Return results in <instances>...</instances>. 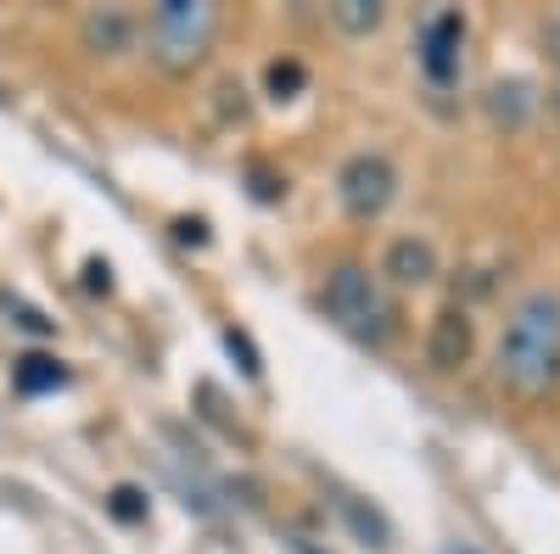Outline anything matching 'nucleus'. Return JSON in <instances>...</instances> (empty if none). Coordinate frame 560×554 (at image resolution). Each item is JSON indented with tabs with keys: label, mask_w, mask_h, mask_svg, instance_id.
<instances>
[{
	"label": "nucleus",
	"mask_w": 560,
	"mask_h": 554,
	"mask_svg": "<svg viewBox=\"0 0 560 554\" xmlns=\"http://www.w3.org/2000/svg\"><path fill=\"white\" fill-rule=\"evenodd\" d=\"M337 197H342V213L370 224L382 219L398 197V168L387 152H353L342 168H337Z\"/></svg>",
	"instance_id": "obj_4"
},
{
	"label": "nucleus",
	"mask_w": 560,
	"mask_h": 554,
	"mask_svg": "<svg viewBox=\"0 0 560 554\" xmlns=\"http://www.w3.org/2000/svg\"><path fill=\"white\" fill-rule=\"evenodd\" d=\"M107 510H113L118 521H147V493H140V487H113Z\"/></svg>",
	"instance_id": "obj_13"
},
{
	"label": "nucleus",
	"mask_w": 560,
	"mask_h": 554,
	"mask_svg": "<svg viewBox=\"0 0 560 554\" xmlns=\"http://www.w3.org/2000/svg\"><path fill=\"white\" fill-rule=\"evenodd\" d=\"M471 347H477V326L465 319V308H443L432 319V337H427V358L432 369H459V364H471Z\"/></svg>",
	"instance_id": "obj_6"
},
{
	"label": "nucleus",
	"mask_w": 560,
	"mask_h": 554,
	"mask_svg": "<svg viewBox=\"0 0 560 554\" xmlns=\"http://www.w3.org/2000/svg\"><path fill=\"white\" fill-rule=\"evenodd\" d=\"M459 51H465V17L459 12H432L427 28H420V73H427L438 90H448L459 79Z\"/></svg>",
	"instance_id": "obj_5"
},
{
	"label": "nucleus",
	"mask_w": 560,
	"mask_h": 554,
	"mask_svg": "<svg viewBox=\"0 0 560 554\" xmlns=\"http://www.w3.org/2000/svg\"><path fill=\"white\" fill-rule=\"evenodd\" d=\"M533 107H538V96H533L527 79H499V84L488 90V118H493L499 129H522V123L533 118Z\"/></svg>",
	"instance_id": "obj_9"
},
{
	"label": "nucleus",
	"mask_w": 560,
	"mask_h": 554,
	"mask_svg": "<svg viewBox=\"0 0 560 554\" xmlns=\"http://www.w3.org/2000/svg\"><path fill=\"white\" fill-rule=\"evenodd\" d=\"M292 554H325L319 543H308V538H292Z\"/></svg>",
	"instance_id": "obj_15"
},
{
	"label": "nucleus",
	"mask_w": 560,
	"mask_h": 554,
	"mask_svg": "<svg viewBox=\"0 0 560 554\" xmlns=\"http://www.w3.org/2000/svg\"><path fill=\"white\" fill-rule=\"evenodd\" d=\"M382 17H387L382 0H337V7H331V23H337L342 34H376Z\"/></svg>",
	"instance_id": "obj_11"
},
{
	"label": "nucleus",
	"mask_w": 560,
	"mask_h": 554,
	"mask_svg": "<svg viewBox=\"0 0 560 554\" xmlns=\"http://www.w3.org/2000/svg\"><path fill=\"white\" fill-rule=\"evenodd\" d=\"M219 23L224 17L208 0H163V7L147 12V28H140L147 34V57L174 79L197 73L213 51V39H219Z\"/></svg>",
	"instance_id": "obj_3"
},
{
	"label": "nucleus",
	"mask_w": 560,
	"mask_h": 554,
	"mask_svg": "<svg viewBox=\"0 0 560 554\" xmlns=\"http://www.w3.org/2000/svg\"><path fill=\"white\" fill-rule=\"evenodd\" d=\"M308 84V73H303V62H269V96L275 102H287V96H298V90Z\"/></svg>",
	"instance_id": "obj_12"
},
{
	"label": "nucleus",
	"mask_w": 560,
	"mask_h": 554,
	"mask_svg": "<svg viewBox=\"0 0 560 554\" xmlns=\"http://www.w3.org/2000/svg\"><path fill=\"white\" fill-rule=\"evenodd\" d=\"M448 554H477V549H448Z\"/></svg>",
	"instance_id": "obj_16"
},
{
	"label": "nucleus",
	"mask_w": 560,
	"mask_h": 554,
	"mask_svg": "<svg viewBox=\"0 0 560 554\" xmlns=\"http://www.w3.org/2000/svg\"><path fill=\"white\" fill-rule=\"evenodd\" d=\"M382 281H393V286H427V281H438V247L427 236H398L387 247V258H382Z\"/></svg>",
	"instance_id": "obj_7"
},
{
	"label": "nucleus",
	"mask_w": 560,
	"mask_h": 554,
	"mask_svg": "<svg viewBox=\"0 0 560 554\" xmlns=\"http://www.w3.org/2000/svg\"><path fill=\"white\" fill-rule=\"evenodd\" d=\"M325 314H331V326L348 331L353 342L364 347H387L393 331H398V308H393V292L382 281V269L370 263H337L331 274H325V292H319Z\"/></svg>",
	"instance_id": "obj_2"
},
{
	"label": "nucleus",
	"mask_w": 560,
	"mask_h": 554,
	"mask_svg": "<svg viewBox=\"0 0 560 554\" xmlns=\"http://www.w3.org/2000/svg\"><path fill=\"white\" fill-rule=\"evenodd\" d=\"M12 387H18L23 398H45V392L68 387V364L51 358V353H23V358L12 364Z\"/></svg>",
	"instance_id": "obj_10"
},
{
	"label": "nucleus",
	"mask_w": 560,
	"mask_h": 554,
	"mask_svg": "<svg viewBox=\"0 0 560 554\" xmlns=\"http://www.w3.org/2000/svg\"><path fill=\"white\" fill-rule=\"evenodd\" d=\"M493 369L516 398H549L560 387V292L555 286H533L516 297L493 347Z\"/></svg>",
	"instance_id": "obj_1"
},
{
	"label": "nucleus",
	"mask_w": 560,
	"mask_h": 554,
	"mask_svg": "<svg viewBox=\"0 0 560 554\" xmlns=\"http://www.w3.org/2000/svg\"><path fill=\"white\" fill-rule=\"evenodd\" d=\"M538 39H544V57H549V68H560V17H549Z\"/></svg>",
	"instance_id": "obj_14"
},
{
	"label": "nucleus",
	"mask_w": 560,
	"mask_h": 554,
	"mask_svg": "<svg viewBox=\"0 0 560 554\" xmlns=\"http://www.w3.org/2000/svg\"><path fill=\"white\" fill-rule=\"evenodd\" d=\"M135 34H140V23L129 12H96V17H84V45L96 57H124L129 45H135Z\"/></svg>",
	"instance_id": "obj_8"
}]
</instances>
